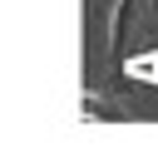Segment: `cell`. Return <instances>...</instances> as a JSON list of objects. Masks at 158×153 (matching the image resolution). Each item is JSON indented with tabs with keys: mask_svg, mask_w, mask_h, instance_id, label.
I'll use <instances>...</instances> for the list:
<instances>
[{
	"mask_svg": "<svg viewBox=\"0 0 158 153\" xmlns=\"http://www.w3.org/2000/svg\"><path fill=\"white\" fill-rule=\"evenodd\" d=\"M148 5H153V10H158V0H148Z\"/></svg>",
	"mask_w": 158,
	"mask_h": 153,
	"instance_id": "1",
	"label": "cell"
}]
</instances>
